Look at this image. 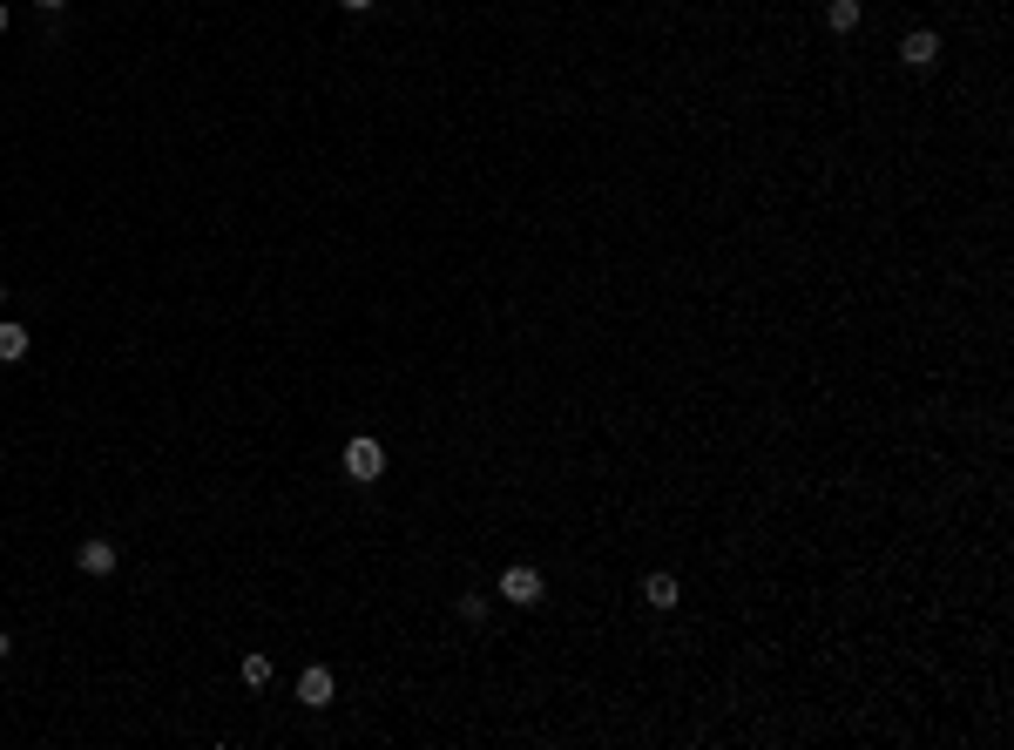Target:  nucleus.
<instances>
[{
  "label": "nucleus",
  "instance_id": "1a4fd4ad",
  "mask_svg": "<svg viewBox=\"0 0 1014 750\" xmlns=\"http://www.w3.org/2000/svg\"><path fill=\"white\" fill-rule=\"evenodd\" d=\"M237 676H244L251 690H264V683H271V656H264V649H251V656L237 663Z\"/></svg>",
  "mask_w": 1014,
  "mask_h": 750
},
{
  "label": "nucleus",
  "instance_id": "9b49d317",
  "mask_svg": "<svg viewBox=\"0 0 1014 750\" xmlns=\"http://www.w3.org/2000/svg\"><path fill=\"white\" fill-rule=\"evenodd\" d=\"M338 7H345V14H366V7H372V0H338Z\"/></svg>",
  "mask_w": 1014,
  "mask_h": 750
},
{
  "label": "nucleus",
  "instance_id": "7ed1b4c3",
  "mask_svg": "<svg viewBox=\"0 0 1014 750\" xmlns=\"http://www.w3.org/2000/svg\"><path fill=\"white\" fill-rule=\"evenodd\" d=\"M332 696H338V683H332V669H325V663H311L305 676H298V703H305V710H325Z\"/></svg>",
  "mask_w": 1014,
  "mask_h": 750
},
{
  "label": "nucleus",
  "instance_id": "4468645a",
  "mask_svg": "<svg viewBox=\"0 0 1014 750\" xmlns=\"http://www.w3.org/2000/svg\"><path fill=\"white\" fill-rule=\"evenodd\" d=\"M7 21H14V14H7V0H0V34H7Z\"/></svg>",
  "mask_w": 1014,
  "mask_h": 750
},
{
  "label": "nucleus",
  "instance_id": "f257e3e1",
  "mask_svg": "<svg viewBox=\"0 0 1014 750\" xmlns=\"http://www.w3.org/2000/svg\"><path fill=\"white\" fill-rule=\"evenodd\" d=\"M379 473H386V446L372 440V433H352V440H345V480L372 487Z\"/></svg>",
  "mask_w": 1014,
  "mask_h": 750
},
{
  "label": "nucleus",
  "instance_id": "2eb2a0df",
  "mask_svg": "<svg viewBox=\"0 0 1014 750\" xmlns=\"http://www.w3.org/2000/svg\"><path fill=\"white\" fill-rule=\"evenodd\" d=\"M0 305H7V284H0Z\"/></svg>",
  "mask_w": 1014,
  "mask_h": 750
},
{
  "label": "nucleus",
  "instance_id": "423d86ee",
  "mask_svg": "<svg viewBox=\"0 0 1014 750\" xmlns=\"http://www.w3.org/2000/svg\"><path fill=\"white\" fill-rule=\"evenodd\" d=\"M643 602L656 615H670L676 602H683V588H676V575H643Z\"/></svg>",
  "mask_w": 1014,
  "mask_h": 750
},
{
  "label": "nucleus",
  "instance_id": "0eeeda50",
  "mask_svg": "<svg viewBox=\"0 0 1014 750\" xmlns=\"http://www.w3.org/2000/svg\"><path fill=\"white\" fill-rule=\"evenodd\" d=\"M859 14H866L859 0H825V28H832V34H852V28H859Z\"/></svg>",
  "mask_w": 1014,
  "mask_h": 750
},
{
  "label": "nucleus",
  "instance_id": "39448f33",
  "mask_svg": "<svg viewBox=\"0 0 1014 750\" xmlns=\"http://www.w3.org/2000/svg\"><path fill=\"white\" fill-rule=\"evenodd\" d=\"M115 561H122L115 541H82V548H75V568H82V575H115Z\"/></svg>",
  "mask_w": 1014,
  "mask_h": 750
},
{
  "label": "nucleus",
  "instance_id": "ddd939ff",
  "mask_svg": "<svg viewBox=\"0 0 1014 750\" xmlns=\"http://www.w3.org/2000/svg\"><path fill=\"white\" fill-rule=\"evenodd\" d=\"M7 656H14V642H7V629H0V663H7Z\"/></svg>",
  "mask_w": 1014,
  "mask_h": 750
},
{
  "label": "nucleus",
  "instance_id": "f8f14e48",
  "mask_svg": "<svg viewBox=\"0 0 1014 750\" xmlns=\"http://www.w3.org/2000/svg\"><path fill=\"white\" fill-rule=\"evenodd\" d=\"M34 7H41V14H61V7H68V0H34Z\"/></svg>",
  "mask_w": 1014,
  "mask_h": 750
},
{
  "label": "nucleus",
  "instance_id": "6e6552de",
  "mask_svg": "<svg viewBox=\"0 0 1014 750\" xmlns=\"http://www.w3.org/2000/svg\"><path fill=\"white\" fill-rule=\"evenodd\" d=\"M28 345H34L28 325H0V365H21V359H28Z\"/></svg>",
  "mask_w": 1014,
  "mask_h": 750
},
{
  "label": "nucleus",
  "instance_id": "20e7f679",
  "mask_svg": "<svg viewBox=\"0 0 1014 750\" xmlns=\"http://www.w3.org/2000/svg\"><path fill=\"white\" fill-rule=\"evenodd\" d=\"M900 61H906V68H920V75H927L933 61H940V34H933V28H913V34H906V41H900Z\"/></svg>",
  "mask_w": 1014,
  "mask_h": 750
},
{
  "label": "nucleus",
  "instance_id": "f03ea898",
  "mask_svg": "<svg viewBox=\"0 0 1014 750\" xmlns=\"http://www.w3.org/2000/svg\"><path fill=\"white\" fill-rule=\"evenodd\" d=\"M541 595H548V588H541V568H528V561H514V568L501 575V602H514V609H535Z\"/></svg>",
  "mask_w": 1014,
  "mask_h": 750
},
{
  "label": "nucleus",
  "instance_id": "9d476101",
  "mask_svg": "<svg viewBox=\"0 0 1014 750\" xmlns=\"http://www.w3.org/2000/svg\"><path fill=\"white\" fill-rule=\"evenodd\" d=\"M453 609H460V622H487V595H460Z\"/></svg>",
  "mask_w": 1014,
  "mask_h": 750
}]
</instances>
